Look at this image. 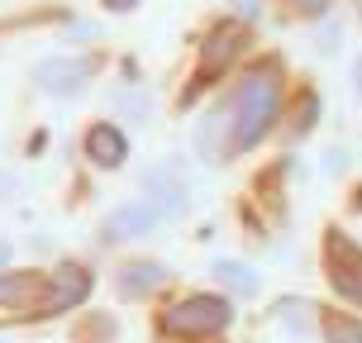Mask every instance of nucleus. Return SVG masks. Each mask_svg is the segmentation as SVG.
Masks as SVG:
<instances>
[{
  "instance_id": "f257e3e1",
  "label": "nucleus",
  "mask_w": 362,
  "mask_h": 343,
  "mask_svg": "<svg viewBox=\"0 0 362 343\" xmlns=\"http://www.w3.org/2000/svg\"><path fill=\"white\" fill-rule=\"evenodd\" d=\"M286 110V76L276 57H262L248 72H238V81L229 86V95L215 110H205L196 124V158L200 163H229L243 158L272 139V129L281 124Z\"/></svg>"
},
{
  "instance_id": "f03ea898",
  "label": "nucleus",
  "mask_w": 362,
  "mask_h": 343,
  "mask_svg": "<svg viewBox=\"0 0 362 343\" xmlns=\"http://www.w3.org/2000/svg\"><path fill=\"white\" fill-rule=\"evenodd\" d=\"M229 325H234V296H224V291H191V296L172 301L158 320V329L167 339H181V343L224 334Z\"/></svg>"
},
{
  "instance_id": "7ed1b4c3",
  "label": "nucleus",
  "mask_w": 362,
  "mask_h": 343,
  "mask_svg": "<svg viewBox=\"0 0 362 343\" xmlns=\"http://www.w3.org/2000/svg\"><path fill=\"white\" fill-rule=\"evenodd\" d=\"M95 81V57L90 53H48L29 67V86L48 100H81Z\"/></svg>"
},
{
  "instance_id": "20e7f679",
  "label": "nucleus",
  "mask_w": 362,
  "mask_h": 343,
  "mask_svg": "<svg viewBox=\"0 0 362 343\" xmlns=\"http://www.w3.org/2000/svg\"><path fill=\"white\" fill-rule=\"evenodd\" d=\"M320 257H325L329 291H334L344 306H362V243L358 238L348 234V229H325Z\"/></svg>"
},
{
  "instance_id": "39448f33",
  "label": "nucleus",
  "mask_w": 362,
  "mask_h": 343,
  "mask_svg": "<svg viewBox=\"0 0 362 343\" xmlns=\"http://www.w3.org/2000/svg\"><path fill=\"white\" fill-rule=\"evenodd\" d=\"M90 291H95V267L81 262V257H57L53 267H48V296H43L38 320L76 315V310L90 301Z\"/></svg>"
},
{
  "instance_id": "423d86ee",
  "label": "nucleus",
  "mask_w": 362,
  "mask_h": 343,
  "mask_svg": "<svg viewBox=\"0 0 362 343\" xmlns=\"http://www.w3.org/2000/svg\"><path fill=\"white\" fill-rule=\"evenodd\" d=\"M167 219L148 205L144 196H129L119 200V205H110L105 215H100V224H95V243L100 248H124V243H144V238H153L158 229H163Z\"/></svg>"
},
{
  "instance_id": "0eeeda50",
  "label": "nucleus",
  "mask_w": 362,
  "mask_h": 343,
  "mask_svg": "<svg viewBox=\"0 0 362 343\" xmlns=\"http://www.w3.org/2000/svg\"><path fill=\"white\" fill-rule=\"evenodd\" d=\"M48 296V267H5L0 272V315L34 325Z\"/></svg>"
},
{
  "instance_id": "6e6552de",
  "label": "nucleus",
  "mask_w": 362,
  "mask_h": 343,
  "mask_svg": "<svg viewBox=\"0 0 362 343\" xmlns=\"http://www.w3.org/2000/svg\"><path fill=\"white\" fill-rule=\"evenodd\" d=\"M139 196H144L148 205L167 219V224L191 215V186H186V177H181L172 163L144 167V172H139Z\"/></svg>"
},
{
  "instance_id": "1a4fd4ad",
  "label": "nucleus",
  "mask_w": 362,
  "mask_h": 343,
  "mask_svg": "<svg viewBox=\"0 0 362 343\" xmlns=\"http://www.w3.org/2000/svg\"><path fill=\"white\" fill-rule=\"evenodd\" d=\"M248 43H253V34H248L243 19H219V24H210L205 29V43H200V81H215L224 67H234L238 57L248 53Z\"/></svg>"
},
{
  "instance_id": "9d476101",
  "label": "nucleus",
  "mask_w": 362,
  "mask_h": 343,
  "mask_svg": "<svg viewBox=\"0 0 362 343\" xmlns=\"http://www.w3.org/2000/svg\"><path fill=\"white\" fill-rule=\"evenodd\" d=\"M129 153H134V144H129V134L115 120H90L81 129V158L95 172H119L129 163Z\"/></svg>"
},
{
  "instance_id": "9b49d317",
  "label": "nucleus",
  "mask_w": 362,
  "mask_h": 343,
  "mask_svg": "<svg viewBox=\"0 0 362 343\" xmlns=\"http://www.w3.org/2000/svg\"><path fill=\"white\" fill-rule=\"evenodd\" d=\"M172 281V267L158 262V257H124L115 267V296L119 301H148Z\"/></svg>"
},
{
  "instance_id": "f8f14e48",
  "label": "nucleus",
  "mask_w": 362,
  "mask_h": 343,
  "mask_svg": "<svg viewBox=\"0 0 362 343\" xmlns=\"http://www.w3.org/2000/svg\"><path fill=\"white\" fill-rule=\"evenodd\" d=\"M210 277H215L229 296H257V291H262V272L248 267V262H238V257H215V262H210Z\"/></svg>"
},
{
  "instance_id": "ddd939ff",
  "label": "nucleus",
  "mask_w": 362,
  "mask_h": 343,
  "mask_svg": "<svg viewBox=\"0 0 362 343\" xmlns=\"http://www.w3.org/2000/svg\"><path fill=\"white\" fill-rule=\"evenodd\" d=\"M272 315H276L291 334H310V329H320V306H310V301H300V296H281Z\"/></svg>"
},
{
  "instance_id": "4468645a",
  "label": "nucleus",
  "mask_w": 362,
  "mask_h": 343,
  "mask_svg": "<svg viewBox=\"0 0 362 343\" xmlns=\"http://www.w3.org/2000/svg\"><path fill=\"white\" fill-rule=\"evenodd\" d=\"M320 334L325 343H362V320L348 310H320Z\"/></svg>"
},
{
  "instance_id": "2eb2a0df",
  "label": "nucleus",
  "mask_w": 362,
  "mask_h": 343,
  "mask_svg": "<svg viewBox=\"0 0 362 343\" xmlns=\"http://www.w3.org/2000/svg\"><path fill=\"white\" fill-rule=\"evenodd\" d=\"M315 120H320V91L300 86V95H296V124H291L286 134L291 139H305L310 129H315Z\"/></svg>"
},
{
  "instance_id": "dca6fc26",
  "label": "nucleus",
  "mask_w": 362,
  "mask_h": 343,
  "mask_svg": "<svg viewBox=\"0 0 362 343\" xmlns=\"http://www.w3.org/2000/svg\"><path fill=\"white\" fill-rule=\"evenodd\" d=\"M291 15H300V19H325L329 10H334V0H281Z\"/></svg>"
},
{
  "instance_id": "f3484780",
  "label": "nucleus",
  "mask_w": 362,
  "mask_h": 343,
  "mask_svg": "<svg viewBox=\"0 0 362 343\" xmlns=\"http://www.w3.org/2000/svg\"><path fill=\"white\" fill-rule=\"evenodd\" d=\"M339 48H344V34H339V24H320V29H315V53L334 57Z\"/></svg>"
},
{
  "instance_id": "a211bd4d",
  "label": "nucleus",
  "mask_w": 362,
  "mask_h": 343,
  "mask_svg": "<svg viewBox=\"0 0 362 343\" xmlns=\"http://www.w3.org/2000/svg\"><path fill=\"white\" fill-rule=\"evenodd\" d=\"M15 196H19V177L10 172V167H0V210L15 205Z\"/></svg>"
},
{
  "instance_id": "6ab92c4d",
  "label": "nucleus",
  "mask_w": 362,
  "mask_h": 343,
  "mask_svg": "<svg viewBox=\"0 0 362 343\" xmlns=\"http://www.w3.org/2000/svg\"><path fill=\"white\" fill-rule=\"evenodd\" d=\"M229 10H234V19L257 24V19H262V0H229Z\"/></svg>"
},
{
  "instance_id": "aec40b11",
  "label": "nucleus",
  "mask_w": 362,
  "mask_h": 343,
  "mask_svg": "<svg viewBox=\"0 0 362 343\" xmlns=\"http://www.w3.org/2000/svg\"><path fill=\"white\" fill-rule=\"evenodd\" d=\"M329 172V177H339V172H348V148H329V158L320 163Z\"/></svg>"
},
{
  "instance_id": "412c9836",
  "label": "nucleus",
  "mask_w": 362,
  "mask_h": 343,
  "mask_svg": "<svg viewBox=\"0 0 362 343\" xmlns=\"http://www.w3.org/2000/svg\"><path fill=\"white\" fill-rule=\"evenodd\" d=\"M95 5H100L105 15H134V10H139L144 0H95Z\"/></svg>"
},
{
  "instance_id": "4be33fe9",
  "label": "nucleus",
  "mask_w": 362,
  "mask_h": 343,
  "mask_svg": "<svg viewBox=\"0 0 362 343\" xmlns=\"http://www.w3.org/2000/svg\"><path fill=\"white\" fill-rule=\"evenodd\" d=\"M43 148H48V129H34L24 144V158H43Z\"/></svg>"
},
{
  "instance_id": "5701e85b",
  "label": "nucleus",
  "mask_w": 362,
  "mask_h": 343,
  "mask_svg": "<svg viewBox=\"0 0 362 343\" xmlns=\"http://www.w3.org/2000/svg\"><path fill=\"white\" fill-rule=\"evenodd\" d=\"M15 267V238H0V272Z\"/></svg>"
},
{
  "instance_id": "b1692460",
  "label": "nucleus",
  "mask_w": 362,
  "mask_h": 343,
  "mask_svg": "<svg viewBox=\"0 0 362 343\" xmlns=\"http://www.w3.org/2000/svg\"><path fill=\"white\" fill-rule=\"evenodd\" d=\"M348 76H353V95H358V105H362V53L353 57V72Z\"/></svg>"
},
{
  "instance_id": "393cba45",
  "label": "nucleus",
  "mask_w": 362,
  "mask_h": 343,
  "mask_svg": "<svg viewBox=\"0 0 362 343\" xmlns=\"http://www.w3.org/2000/svg\"><path fill=\"white\" fill-rule=\"evenodd\" d=\"M358 19H362V0H358Z\"/></svg>"
},
{
  "instance_id": "a878e982",
  "label": "nucleus",
  "mask_w": 362,
  "mask_h": 343,
  "mask_svg": "<svg viewBox=\"0 0 362 343\" xmlns=\"http://www.w3.org/2000/svg\"><path fill=\"white\" fill-rule=\"evenodd\" d=\"M0 343H5V339H0Z\"/></svg>"
}]
</instances>
